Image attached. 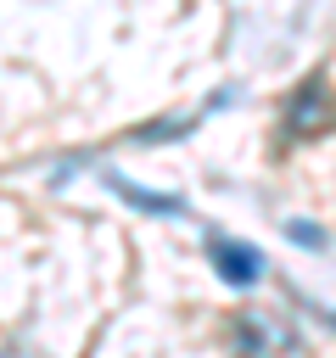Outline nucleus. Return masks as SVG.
Listing matches in <instances>:
<instances>
[{
	"label": "nucleus",
	"instance_id": "1",
	"mask_svg": "<svg viewBox=\"0 0 336 358\" xmlns=\"http://www.w3.org/2000/svg\"><path fill=\"white\" fill-rule=\"evenodd\" d=\"M230 336H235V352H241V358H280V352L297 347L291 319H280V313H258V308H241V313L230 319Z\"/></svg>",
	"mask_w": 336,
	"mask_h": 358
},
{
	"label": "nucleus",
	"instance_id": "2",
	"mask_svg": "<svg viewBox=\"0 0 336 358\" xmlns=\"http://www.w3.org/2000/svg\"><path fill=\"white\" fill-rule=\"evenodd\" d=\"M207 257H213V268H218V280L224 285H235V291H246V285H258L263 280V252L252 246V241H235V235H207Z\"/></svg>",
	"mask_w": 336,
	"mask_h": 358
},
{
	"label": "nucleus",
	"instance_id": "3",
	"mask_svg": "<svg viewBox=\"0 0 336 358\" xmlns=\"http://www.w3.org/2000/svg\"><path fill=\"white\" fill-rule=\"evenodd\" d=\"M325 123H330L325 78H302V84L291 90V101H286V123H280V134H286V140H308V134L325 129Z\"/></svg>",
	"mask_w": 336,
	"mask_h": 358
},
{
	"label": "nucleus",
	"instance_id": "4",
	"mask_svg": "<svg viewBox=\"0 0 336 358\" xmlns=\"http://www.w3.org/2000/svg\"><path fill=\"white\" fill-rule=\"evenodd\" d=\"M106 190H112L118 201H129L134 213H151V218H185V213H190V207H185V196H157V190H146V185L123 179V173H106Z\"/></svg>",
	"mask_w": 336,
	"mask_h": 358
},
{
	"label": "nucleus",
	"instance_id": "5",
	"mask_svg": "<svg viewBox=\"0 0 336 358\" xmlns=\"http://www.w3.org/2000/svg\"><path fill=\"white\" fill-rule=\"evenodd\" d=\"M286 241H291V246H314V252H325V229L308 224V218H291V224H286Z\"/></svg>",
	"mask_w": 336,
	"mask_h": 358
},
{
	"label": "nucleus",
	"instance_id": "6",
	"mask_svg": "<svg viewBox=\"0 0 336 358\" xmlns=\"http://www.w3.org/2000/svg\"><path fill=\"white\" fill-rule=\"evenodd\" d=\"M314 313H319V319H325V324L336 330V308H314Z\"/></svg>",
	"mask_w": 336,
	"mask_h": 358
},
{
	"label": "nucleus",
	"instance_id": "7",
	"mask_svg": "<svg viewBox=\"0 0 336 358\" xmlns=\"http://www.w3.org/2000/svg\"><path fill=\"white\" fill-rule=\"evenodd\" d=\"M6 358H22V352H6Z\"/></svg>",
	"mask_w": 336,
	"mask_h": 358
}]
</instances>
